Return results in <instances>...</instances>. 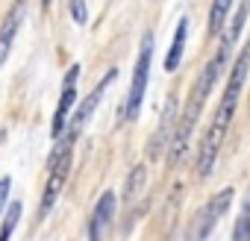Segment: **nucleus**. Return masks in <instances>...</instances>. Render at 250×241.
I'll return each instance as SVG.
<instances>
[{"instance_id": "1", "label": "nucleus", "mask_w": 250, "mask_h": 241, "mask_svg": "<svg viewBox=\"0 0 250 241\" xmlns=\"http://www.w3.org/2000/svg\"><path fill=\"white\" fill-rule=\"evenodd\" d=\"M247 62H250V56H247V50H241L238 59H235V68L229 74L227 91L221 97V106L215 109L212 124H209V130L203 136V144H200V153H197V177H209V171H212V165L218 159V150H221L224 136H227V130L232 124V115H235V106H238V97H241V88H244Z\"/></svg>"}, {"instance_id": "2", "label": "nucleus", "mask_w": 250, "mask_h": 241, "mask_svg": "<svg viewBox=\"0 0 250 241\" xmlns=\"http://www.w3.org/2000/svg\"><path fill=\"white\" fill-rule=\"evenodd\" d=\"M224 59H227V50H218V56L203 68V74L197 77L191 94H188V106L183 112V118L174 124V141H171V165H177L183 156H186V147H188V139L194 133V124H197V118H200V109H203V100L209 97L215 80L221 77V68H224Z\"/></svg>"}, {"instance_id": "3", "label": "nucleus", "mask_w": 250, "mask_h": 241, "mask_svg": "<svg viewBox=\"0 0 250 241\" xmlns=\"http://www.w3.org/2000/svg\"><path fill=\"white\" fill-rule=\"evenodd\" d=\"M150 56H153V36L147 33L142 39L139 62H136L133 82H130V91H127V109H124V118L127 120L139 118V109H142V100H145V88H147V74H150Z\"/></svg>"}, {"instance_id": "4", "label": "nucleus", "mask_w": 250, "mask_h": 241, "mask_svg": "<svg viewBox=\"0 0 250 241\" xmlns=\"http://www.w3.org/2000/svg\"><path fill=\"white\" fill-rule=\"evenodd\" d=\"M229 203H232V188H224V191H218V194H212L209 197V203L191 218V229H188V241H203L212 229H215V223L227 215V209H229Z\"/></svg>"}, {"instance_id": "5", "label": "nucleus", "mask_w": 250, "mask_h": 241, "mask_svg": "<svg viewBox=\"0 0 250 241\" xmlns=\"http://www.w3.org/2000/svg\"><path fill=\"white\" fill-rule=\"evenodd\" d=\"M68 174H71V150H62L53 162H50V177H47V185H44V197H42V215L53 209V203L62 197V188L68 182Z\"/></svg>"}, {"instance_id": "6", "label": "nucleus", "mask_w": 250, "mask_h": 241, "mask_svg": "<svg viewBox=\"0 0 250 241\" xmlns=\"http://www.w3.org/2000/svg\"><path fill=\"white\" fill-rule=\"evenodd\" d=\"M77 77H80V68L71 65L68 74H65V88H62V97H59V106H56V115H53V127H50L53 139H59L68 127V115L77 103Z\"/></svg>"}, {"instance_id": "7", "label": "nucleus", "mask_w": 250, "mask_h": 241, "mask_svg": "<svg viewBox=\"0 0 250 241\" xmlns=\"http://www.w3.org/2000/svg\"><path fill=\"white\" fill-rule=\"evenodd\" d=\"M115 74H118V71L112 68V71H109L106 77H100V82H97V85L91 88V94L85 97V103H80V109H77V115H74V120H71V124L65 127V133H68V136H74V139L80 136V130L85 127V120H88V118L94 115V109H97V103L103 100V94H106V88H109V82L115 80Z\"/></svg>"}, {"instance_id": "8", "label": "nucleus", "mask_w": 250, "mask_h": 241, "mask_svg": "<svg viewBox=\"0 0 250 241\" xmlns=\"http://www.w3.org/2000/svg\"><path fill=\"white\" fill-rule=\"evenodd\" d=\"M112 215H115V194L112 191H103L94 212H91V223H88V241H103V232L109 229L112 223Z\"/></svg>"}, {"instance_id": "9", "label": "nucleus", "mask_w": 250, "mask_h": 241, "mask_svg": "<svg viewBox=\"0 0 250 241\" xmlns=\"http://www.w3.org/2000/svg\"><path fill=\"white\" fill-rule=\"evenodd\" d=\"M24 6H27V0H18V3L9 9V15L3 18V24H0V65L6 62L12 44H15V36L21 30V21H24Z\"/></svg>"}, {"instance_id": "10", "label": "nucleus", "mask_w": 250, "mask_h": 241, "mask_svg": "<svg viewBox=\"0 0 250 241\" xmlns=\"http://www.w3.org/2000/svg\"><path fill=\"white\" fill-rule=\"evenodd\" d=\"M174 124H177V106H174V100H168V106H165V118H162V130H159V136L150 141V147H147V156L150 159H159L162 156V150H165V139L174 133Z\"/></svg>"}, {"instance_id": "11", "label": "nucleus", "mask_w": 250, "mask_h": 241, "mask_svg": "<svg viewBox=\"0 0 250 241\" xmlns=\"http://www.w3.org/2000/svg\"><path fill=\"white\" fill-rule=\"evenodd\" d=\"M186 33H188V18H180L177 33H174V44H171V50H168V56H165V71H168V74H174V71L180 68L183 50H186Z\"/></svg>"}, {"instance_id": "12", "label": "nucleus", "mask_w": 250, "mask_h": 241, "mask_svg": "<svg viewBox=\"0 0 250 241\" xmlns=\"http://www.w3.org/2000/svg\"><path fill=\"white\" fill-rule=\"evenodd\" d=\"M142 185H145V165H136L127 177V188H124V203H127V209L133 206V200H139Z\"/></svg>"}, {"instance_id": "13", "label": "nucleus", "mask_w": 250, "mask_h": 241, "mask_svg": "<svg viewBox=\"0 0 250 241\" xmlns=\"http://www.w3.org/2000/svg\"><path fill=\"white\" fill-rule=\"evenodd\" d=\"M229 6H232V0H212V12H209V33H212V36H218V33H221V27H224V21H227Z\"/></svg>"}, {"instance_id": "14", "label": "nucleus", "mask_w": 250, "mask_h": 241, "mask_svg": "<svg viewBox=\"0 0 250 241\" xmlns=\"http://www.w3.org/2000/svg\"><path fill=\"white\" fill-rule=\"evenodd\" d=\"M244 18H247V3H241L238 6V12H235V18H232V27H229V36L224 39V44H221V50H227L229 53V47H232V41L241 36V27H244Z\"/></svg>"}, {"instance_id": "15", "label": "nucleus", "mask_w": 250, "mask_h": 241, "mask_svg": "<svg viewBox=\"0 0 250 241\" xmlns=\"http://www.w3.org/2000/svg\"><path fill=\"white\" fill-rule=\"evenodd\" d=\"M18 218H21V203L15 200V203L9 206V212H6V221H3V229H0V241H9V235H12V229H15V223H18Z\"/></svg>"}, {"instance_id": "16", "label": "nucleus", "mask_w": 250, "mask_h": 241, "mask_svg": "<svg viewBox=\"0 0 250 241\" xmlns=\"http://www.w3.org/2000/svg\"><path fill=\"white\" fill-rule=\"evenodd\" d=\"M232 241H250V221H247V212H241V215H238Z\"/></svg>"}, {"instance_id": "17", "label": "nucleus", "mask_w": 250, "mask_h": 241, "mask_svg": "<svg viewBox=\"0 0 250 241\" xmlns=\"http://www.w3.org/2000/svg\"><path fill=\"white\" fill-rule=\"evenodd\" d=\"M71 15H74V21H77V24H85V18H88L85 0H71Z\"/></svg>"}, {"instance_id": "18", "label": "nucleus", "mask_w": 250, "mask_h": 241, "mask_svg": "<svg viewBox=\"0 0 250 241\" xmlns=\"http://www.w3.org/2000/svg\"><path fill=\"white\" fill-rule=\"evenodd\" d=\"M9 185H12V180H9V177H3V180H0V212H3V206H6V197H9Z\"/></svg>"}, {"instance_id": "19", "label": "nucleus", "mask_w": 250, "mask_h": 241, "mask_svg": "<svg viewBox=\"0 0 250 241\" xmlns=\"http://www.w3.org/2000/svg\"><path fill=\"white\" fill-rule=\"evenodd\" d=\"M47 3H50V0H47Z\"/></svg>"}]
</instances>
